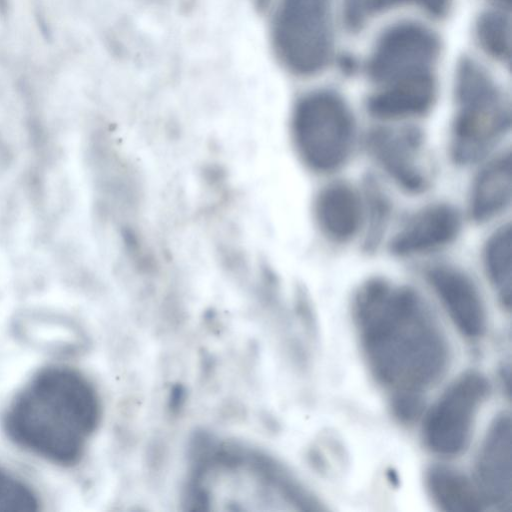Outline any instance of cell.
Masks as SVG:
<instances>
[{"label":"cell","instance_id":"obj_5","mask_svg":"<svg viewBox=\"0 0 512 512\" xmlns=\"http://www.w3.org/2000/svg\"><path fill=\"white\" fill-rule=\"evenodd\" d=\"M331 0H281L273 28L277 55L293 73L321 70L331 51Z\"/></svg>","mask_w":512,"mask_h":512},{"label":"cell","instance_id":"obj_2","mask_svg":"<svg viewBox=\"0 0 512 512\" xmlns=\"http://www.w3.org/2000/svg\"><path fill=\"white\" fill-rule=\"evenodd\" d=\"M100 405L93 386L66 367L40 371L11 403L5 427L18 445L54 463L81 456L95 430Z\"/></svg>","mask_w":512,"mask_h":512},{"label":"cell","instance_id":"obj_4","mask_svg":"<svg viewBox=\"0 0 512 512\" xmlns=\"http://www.w3.org/2000/svg\"><path fill=\"white\" fill-rule=\"evenodd\" d=\"M291 132L303 163L320 174L343 167L353 154L358 136L349 105L340 95L327 90L309 93L297 102Z\"/></svg>","mask_w":512,"mask_h":512},{"label":"cell","instance_id":"obj_23","mask_svg":"<svg viewBox=\"0 0 512 512\" xmlns=\"http://www.w3.org/2000/svg\"><path fill=\"white\" fill-rule=\"evenodd\" d=\"M491 1H493L495 4H497L501 7H506V8L510 7V0H491Z\"/></svg>","mask_w":512,"mask_h":512},{"label":"cell","instance_id":"obj_14","mask_svg":"<svg viewBox=\"0 0 512 512\" xmlns=\"http://www.w3.org/2000/svg\"><path fill=\"white\" fill-rule=\"evenodd\" d=\"M510 151L490 159L475 176L469 193L468 214L478 224L492 221L511 205Z\"/></svg>","mask_w":512,"mask_h":512},{"label":"cell","instance_id":"obj_19","mask_svg":"<svg viewBox=\"0 0 512 512\" xmlns=\"http://www.w3.org/2000/svg\"><path fill=\"white\" fill-rule=\"evenodd\" d=\"M476 34L480 46L490 56L502 61L510 58V24L502 14H483L477 23Z\"/></svg>","mask_w":512,"mask_h":512},{"label":"cell","instance_id":"obj_22","mask_svg":"<svg viewBox=\"0 0 512 512\" xmlns=\"http://www.w3.org/2000/svg\"><path fill=\"white\" fill-rule=\"evenodd\" d=\"M451 0H367V7L372 11L386 10L400 5H416L433 16H443L450 7Z\"/></svg>","mask_w":512,"mask_h":512},{"label":"cell","instance_id":"obj_12","mask_svg":"<svg viewBox=\"0 0 512 512\" xmlns=\"http://www.w3.org/2000/svg\"><path fill=\"white\" fill-rule=\"evenodd\" d=\"M313 213L323 236L334 244H346L363 230L362 192L345 181L326 184L317 193Z\"/></svg>","mask_w":512,"mask_h":512},{"label":"cell","instance_id":"obj_11","mask_svg":"<svg viewBox=\"0 0 512 512\" xmlns=\"http://www.w3.org/2000/svg\"><path fill=\"white\" fill-rule=\"evenodd\" d=\"M459 210L447 202H434L411 214L391 237L389 252L399 258L422 256L451 245L462 230Z\"/></svg>","mask_w":512,"mask_h":512},{"label":"cell","instance_id":"obj_15","mask_svg":"<svg viewBox=\"0 0 512 512\" xmlns=\"http://www.w3.org/2000/svg\"><path fill=\"white\" fill-rule=\"evenodd\" d=\"M424 485L432 503L445 512H479L486 510L473 482L463 473L445 466L427 468Z\"/></svg>","mask_w":512,"mask_h":512},{"label":"cell","instance_id":"obj_8","mask_svg":"<svg viewBox=\"0 0 512 512\" xmlns=\"http://www.w3.org/2000/svg\"><path fill=\"white\" fill-rule=\"evenodd\" d=\"M365 148L379 168L403 191L421 194L431 186L423 162L425 136L413 125L378 126L365 137Z\"/></svg>","mask_w":512,"mask_h":512},{"label":"cell","instance_id":"obj_1","mask_svg":"<svg viewBox=\"0 0 512 512\" xmlns=\"http://www.w3.org/2000/svg\"><path fill=\"white\" fill-rule=\"evenodd\" d=\"M351 312L367 367L392 395H422L447 369V339L413 287L370 277L355 290Z\"/></svg>","mask_w":512,"mask_h":512},{"label":"cell","instance_id":"obj_21","mask_svg":"<svg viewBox=\"0 0 512 512\" xmlns=\"http://www.w3.org/2000/svg\"><path fill=\"white\" fill-rule=\"evenodd\" d=\"M423 407V395L401 393L392 395L390 398L393 416L404 424L415 421L421 415Z\"/></svg>","mask_w":512,"mask_h":512},{"label":"cell","instance_id":"obj_16","mask_svg":"<svg viewBox=\"0 0 512 512\" xmlns=\"http://www.w3.org/2000/svg\"><path fill=\"white\" fill-rule=\"evenodd\" d=\"M482 263L500 305L511 308L512 233L510 223L503 224L487 238L482 250Z\"/></svg>","mask_w":512,"mask_h":512},{"label":"cell","instance_id":"obj_6","mask_svg":"<svg viewBox=\"0 0 512 512\" xmlns=\"http://www.w3.org/2000/svg\"><path fill=\"white\" fill-rule=\"evenodd\" d=\"M491 384L476 370L459 375L427 411L422 439L433 453L452 457L468 446L476 415L487 399Z\"/></svg>","mask_w":512,"mask_h":512},{"label":"cell","instance_id":"obj_3","mask_svg":"<svg viewBox=\"0 0 512 512\" xmlns=\"http://www.w3.org/2000/svg\"><path fill=\"white\" fill-rule=\"evenodd\" d=\"M456 110L450 128L449 155L459 166L484 159L509 133V101L475 63L465 60L455 82Z\"/></svg>","mask_w":512,"mask_h":512},{"label":"cell","instance_id":"obj_7","mask_svg":"<svg viewBox=\"0 0 512 512\" xmlns=\"http://www.w3.org/2000/svg\"><path fill=\"white\" fill-rule=\"evenodd\" d=\"M439 51L438 38L426 27L397 24L378 40L368 62V73L379 87L433 73Z\"/></svg>","mask_w":512,"mask_h":512},{"label":"cell","instance_id":"obj_13","mask_svg":"<svg viewBox=\"0 0 512 512\" xmlns=\"http://www.w3.org/2000/svg\"><path fill=\"white\" fill-rule=\"evenodd\" d=\"M433 73L421 74L379 87L367 101L368 112L377 119L396 121L426 114L436 98Z\"/></svg>","mask_w":512,"mask_h":512},{"label":"cell","instance_id":"obj_18","mask_svg":"<svg viewBox=\"0 0 512 512\" xmlns=\"http://www.w3.org/2000/svg\"><path fill=\"white\" fill-rule=\"evenodd\" d=\"M308 460L320 475L326 478L337 477L348 465V453L340 437L326 431L319 435L309 449Z\"/></svg>","mask_w":512,"mask_h":512},{"label":"cell","instance_id":"obj_20","mask_svg":"<svg viewBox=\"0 0 512 512\" xmlns=\"http://www.w3.org/2000/svg\"><path fill=\"white\" fill-rule=\"evenodd\" d=\"M38 499L22 481L0 469V512H31Z\"/></svg>","mask_w":512,"mask_h":512},{"label":"cell","instance_id":"obj_9","mask_svg":"<svg viewBox=\"0 0 512 512\" xmlns=\"http://www.w3.org/2000/svg\"><path fill=\"white\" fill-rule=\"evenodd\" d=\"M511 432L510 414L499 413L490 423L475 460L472 480L486 509L511 508Z\"/></svg>","mask_w":512,"mask_h":512},{"label":"cell","instance_id":"obj_10","mask_svg":"<svg viewBox=\"0 0 512 512\" xmlns=\"http://www.w3.org/2000/svg\"><path fill=\"white\" fill-rule=\"evenodd\" d=\"M425 278L458 331L469 340L486 332L487 312L482 294L473 278L451 264H436Z\"/></svg>","mask_w":512,"mask_h":512},{"label":"cell","instance_id":"obj_17","mask_svg":"<svg viewBox=\"0 0 512 512\" xmlns=\"http://www.w3.org/2000/svg\"><path fill=\"white\" fill-rule=\"evenodd\" d=\"M361 192L364 203L362 249L370 254L377 251L383 241L392 215V203L379 181L372 175H367L364 179Z\"/></svg>","mask_w":512,"mask_h":512}]
</instances>
